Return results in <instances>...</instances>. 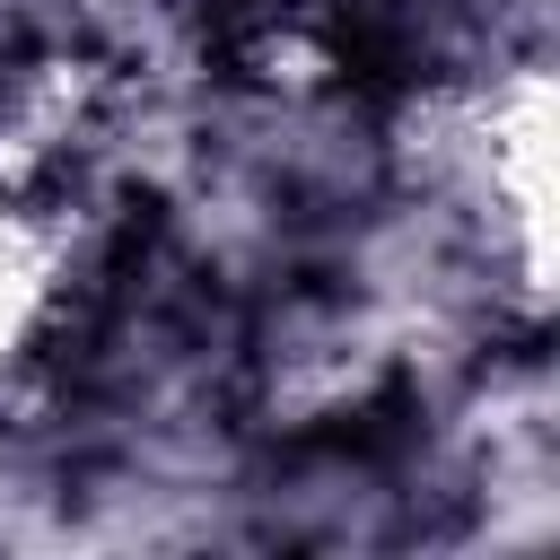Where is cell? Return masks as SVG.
I'll return each instance as SVG.
<instances>
[{"instance_id": "7a4b0ae2", "label": "cell", "mask_w": 560, "mask_h": 560, "mask_svg": "<svg viewBox=\"0 0 560 560\" xmlns=\"http://www.w3.org/2000/svg\"><path fill=\"white\" fill-rule=\"evenodd\" d=\"M44 298H52V245H44L26 219H0V359L26 350Z\"/></svg>"}, {"instance_id": "6da1fadb", "label": "cell", "mask_w": 560, "mask_h": 560, "mask_svg": "<svg viewBox=\"0 0 560 560\" xmlns=\"http://www.w3.org/2000/svg\"><path fill=\"white\" fill-rule=\"evenodd\" d=\"M438 149H446V166L490 184V201L516 219L525 271L542 280V254H551V79L516 70L490 96L446 105L438 114Z\"/></svg>"}]
</instances>
